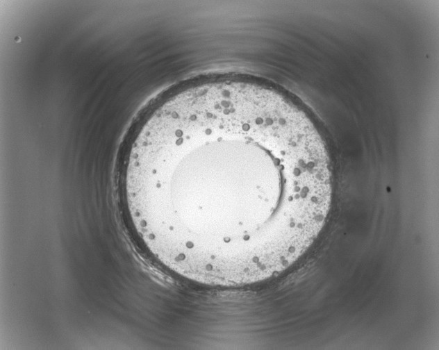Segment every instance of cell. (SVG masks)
Instances as JSON below:
<instances>
[{"label": "cell", "instance_id": "1", "mask_svg": "<svg viewBox=\"0 0 439 350\" xmlns=\"http://www.w3.org/2000/svg\"><path fill=\"white\" fill-rule=\"evenodd\" d=\"M121 190L140 244L173 274L211 286L288 268L328 215L329 158L306 115L276 92L217 81L176 92L139 127Z\"/></svg>", "mask_w": 439, "mask_h": 350}]
</instances>
